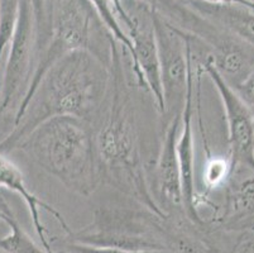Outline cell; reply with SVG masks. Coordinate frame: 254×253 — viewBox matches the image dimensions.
<instances>
[{"mask_svg": "<svg viewBox=\"0 0 254 253\" xmlns=\"http://www.w3.org/2000/svg\"><path fill=\"white\" fill-rule=\"evenodd\" d=\"M117 42L112 47L109 96L94 124L101 178L127 199L165 217L149 180L139 113Z\"/></svg>", "mask_w": 254, "mask_h": 253, "instance_id": "obj_1", "label": "cell"}, {"mask_svg": "<svg viewBox=\"0 0 254 253\" xmlns=\"http://www.w3.org/2000/svg\"><path fill=\"white\" fill-rule=\"evenodd\" d=\"M110 71L87 51H73L48 70L14 129L0 142V153L17 150L37 127L55 117L95 124L109 96Z\"/></svg>", "mask_w": 254, "mask_h": 253, "instance_id": "obj_2", "label": "cell"}, {"mask_svg": "<svg viewBox=\"0 0 254 253\" xmlns=\"http://www.w3.org/2000/svg\"><path fill=\"white\" fill-rule=\"evenodd\" d=\"M70 191L91 196L101 184L94 125L73 117H55L18 146Z\"/></svg>", "mask_w": 254, "mask_h": 253, "instance_id": "obj_3", "label": "cell"}, {"mask_svg": "<svg viewBox=\"0 0 254 253\" xmlns=\"http://www.w3.org/2000/svg\"><path fill=\"white\" fill-rule=\"evenodd\" d=\"M196 227L184 218L159 215L140 204H105L92 222L67 236L68 242L128 251L180 253Z\"/></svg>", "mask_w": 254, "mask_h": 253, "instance_id": "obj_4", "label": "cell"}, {"mask_svg": "<svg viewBox=\"0 0 254 253\" xmlns=\"http://www.w3.org/2000/svg\"><path fill=\"white\" fill-rule=\"evenodd\" d=\"M114 41L117 39L108 31L90 0H55L51 37L37 57L33 75L17 109L14 123L22 118L38 84L53 64L73 51H87L109 69Z\"/></svg>", "mask_w": 254, "mask_h": 253, "instance_id": "obj_5", "label": "cell"}, {"mask_svg": "<svg viewBox=\"0 0 254 253\" xmlns=\"http://www.w3.org/2000/svg\"><path fill=\"white\" fill-rule=\"evenodd\" d=\"M192 55L218 90L228 129L232 173L254 171V111L234 87L223 78L212 62V52L204 42L189 34Z\"/></svg>", "mask_w": 254, "mask_h": 253, "instance_id": "obj_6", "label": "cell"}, {"mask_svg": "<svg viewBox=\"0 0 254 253\" xmlns=\"http://www.w3.org/2000/svg\"><path fill=\"white\" fill-rule=\"evenodd\" d=\"M159 75L163 95L162 129L184 113L189 83L193 71L191 43L186 32L163 19L154 11Z\"/></svg>", "mask_w": 254, "mask_h": 253, "instance_id": "obj_7", "label": "cell"}, {"mask_svg": "<svg viewBox=\"0 0 254 253\" xmlns=\"http://www.w3.org/2000/svg\"><path fill=\"white\" fill-rule=\"evenodd\" d=\"M126 9L131 25L127 29L133 45L130 64L138 86L149 92L158 111H163V95L159 75L158 48L151 6L139 0L133 9Z\"/></svg>", "mask_w": 254, "mask_h": 253, "instance_id": "obj_8", "label": "cell"}, {"mask_svg": "<svg viewBox=\"0 0 254 253\" xmlns=\"http://www.w3.org/2000/svg\"><path fill=\"white\" fill-rule=\"evenodd\" d=\"M37 60L36 22L31 0H20L17 27L10 41L0 97V118L17 99L23 87H28L31 71Z\"/></svg>", "mask_w": 254, "mask_h": 253, "instance_id": "obj_9", "label": "cell"}, {"mask_svg": "<svg viewBox=\"0 0 254 253\" xmlns=\"http://www.w3.org/2000/svg\"><path fill=\"white\" fill-rule=\"evenodd\" d=\"M181 122L182 115L173 118L163 129L157 159L153 165L152 187L157 203L166 214L187 219L185 214L181 170L177 153V139Z\"/></svg>", "mask_w": 254, "mask_h": 253, "instance_id": "obj_10", "label": "cell"}, {"mask_svg": "<svg viewBox=\"0 0 254 253\" xmlns=\"http://www.w3.org/2000/svg\"><path fill=\"white\" fill-rule=\"evenodd\" d=\"M193 115H195V66L189 83L186 103L182 113L181 134L177 139L185 214L189 222L204 232H211L209 222L198 212L197 192L195 189V145H193Z\"/></svg>", "mask_w": 254, "mask_h": 253, "instance_id": "obj_11", "label": "cell"}, {"mask_svg": "<svg viewBox=\"0 0 254 253\" xmlns=\"http://www.w3.org/2000/svg\"><path fill=\"white\" fill-rule=\"evenodd\" d=\"M233 173L225 185L224 199L207 219L211 231L246 232L254 229V171Z\"/></svg>", "mask_w": 254, "mask_h": 253, "instance_id": "obj_12", "label": "cell"}, {"mask_svg": "<svg viewBox=\"0 0 254 253\" xmlns=\"http://www.w3.org/2000/svg\"><path fill=\"white\" fill-rule=\"evenodd\" d=\"M1 189L11 190L24 200L25 205L29 210V214H31V219L33 222L37 236L42 243V248L46 251V253H56V251L53 248L52 238L47 237V228H46L42 217H41V212L43 210V212L52 215L57 220L62 231L67 236L72 233L73 231L68 227L64 215L57 209H55L46 201L41 200L37 195H34L28 189V186L25 185L24 175L19 170V167L15 166L10 160L6 159L5 155H3V153H0V190Z\"/></svg>", "mask_w": 254, "mask_h": 253, "instance_id": "obj_13", "label": "cell"}, {"mask_svg": "<svg viewBox=\"0 0 254 253\" xmlns=\"http://www.w3.org/2000/svg\"><path fill=\"white\" fill-rule=\"evenodd\" d=\"M182 3L204 19L254 47V9L237 4H212L202 0H182Z\"/></svg>", "mask_w": 254, "mask_h": 253, "instance_id": "obj_14", "label": "cell"}, {"mask_svg": "<svg viewBox=\"0 0 254 253\" xmlns=\"http://www.w3.org/2000/svg\"><path fill=\"white\" fill-rule=\"evenodd\" d=\"M5 223L9 227V233L0 240V251L5 253H46L25 233L17 218H8Z\"/></svg>", "mask_w": 254, "mask_h": 253, "instance_id": "obj_15", "label": "cell"}, {"mask_svg": "<svg viewBox=\"0 0 254 253\" xmlns=\"http://www.w3.org/2000/svg\"><path fill=\"white\" fill-rule=\"evenodd\" d=\"M90 3L98 11L99 17L103 20L105 27L108 28V31L113 34V37L119 42L120 45L126 48L127 53L130 57L131 53H133V45H131V41L127 32L122 27V23H120L119 17L115 11L112 0H90Z\"/></svg>", "mask_w": 254, "mask_h": 253, "instance_id": "obj_16", "label": "cell"}, {"mask_svg": "<svg viewBox=\"0 0 254 253\" xmlns=\"http://www.w3.org/2000/svg\"><path fill=\"white\" fill-rule=\"evenodd\" d=\"M20 0H0V62L6 45L10 43L18 15H19Z\"/></svg>", "mask_w": 254, "mask_h": 253, "instance_id": "obj_17", "label": "cell"}, {"mask_svg": "<svg viewBox=\"0 0 254 253\" xmlns=\"http://www.w3.org/2000/svg\"><path fill=\"white\" fill-rule=\"evenodd\" d=\"M62 248L68 253H168L163 251H128V250H119V248H101V247H91V246L78 245V243L68 242L64 241L62 247L55 246V250Z\"/></svg>", "mask_w": 254, "mask_h": 253, "instance_id": "obj_18", "label": "cell"}, {"mask_svg": "<svg viewBox=\"0 0 254 253\" xmlns=\"http://www.w3.org/2000/svg\"><path fill=\"white\" fill-rule=\"evenodd\" d=\"M235 91L244 100V103L254 111V69L242 83L234 86Z\"/></svg>", "mask_w": 254, "mask_h": 253, "instance_id": "obj_19", "label": "cell"}, {"mask_svg": "<svg viewBox=\"0 0 254 253\" xmlns=\"http://www.w3.org/2000/svg\"><path fill=\"white\" fill-rule=\"evenodd\" d=\"M232 253H254V229L242 232Z\"/></svg>", "mask_w": 254, "mask_h": 253, "instance_id": "obj_20", "label": "cell"}, {"mask_svg": "<svg viewBox=\"0 0 254 253\" xmlns=\"http://www.w3.org/2000/svg\"><path fill=\"white\" fill-rule=\"evenodd\" d=\"M112 1H113V4H114L115 11H117L118 17H119L120 23H123V24L126 25L127 29H128V28L131 25V22H130V18H129V15L127 14L126 9H124L123 0H112Z\"/></svg>", "mask_w": 254, "mask_h": 253, "instance_id": "obj_21", "label": "cell"}, {"mask_svg": "<svg viewBox=\"0 0 254 253\" xmlns=\"http://www.w3.org/2000/svg\"><path fill=\"white\" fill-rule=\"evenodd\" d=\"M202 1L212 4H237V5L254 9V0H202Z\"/></svg>", "mask_w": 254, "mask_h": 253, "instance_id": "obj_22", "label": "cell"}, {"mask_svg": "<svg viewBox=\"0 0 254 253\" xmlns=\"http://www.w3.org/2000/svg\"><path fill=\"white\" fill-rule=\"evenodd\" d=\"M5 217H15V215L13 210H11L10 205L8 204V201L4 199L1 190H0V218L4 219Z\"/></svg>", "mask_w": 254, "mask_h": 253, "instance_id": "obj_23", "label": "cell"}, {"mask_svg": "<svg viewBox=\"0 0 254 253\" xmlns=\"http://www.w3.org/2000/svg\"><path fill=\"white\" fill-rule=\"evenodd\" d=\"M8 233H9L8 224L5 223V220H3L1 218H0V240H1V238H4V237H5Z\"/></svg>", "mask_w": 254, "mask_h": 253, "instance_id": "obj_24", "label": "cell"}, {"mask_svg": "<svg viewBox=\"0 0 254 253\" xmlns=\"http://www.w3.org/2000/svg\"><path fill=\"white\" fill-rule=\"evenodd\" d=\"M56 251V253H68V252H66V251H64V250H59V248H57V250H55Z\"/></svg>", "mask_w": 254, "mask_h": 253, "instance_id": "obj_25", "label": "cell"}]
</instances>
